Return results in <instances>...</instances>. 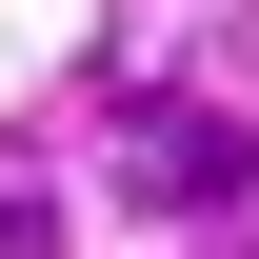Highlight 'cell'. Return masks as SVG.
<instances>
[{"label":"cell","instance_id":"6da1fadb","mask_svg":"<svg viewBox=\"0 0 259 259\" xmlns=\"http://www.w3.org/2000/svg\"><path fill=\"white\" fill-rule=\"evenodd\" d=\"M120 199H140V220H239V199H259L239 100H120Z\"/></svg>","mask_w":259,"mask_h":259},{"label":"cell","instance_id":"7a4b0ae2","mask_svg":"<svg viewBox=\"0 0 259 259\" xmlns=\"http://www.w3.org/2000/svg\"><path fill=\"white\" fill-rule=\"evenodd\" d=\"M0 259H60V199L40 180H0Z\"/></svg>","mask_w":259,"mask_h":259}]
</instances>
